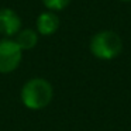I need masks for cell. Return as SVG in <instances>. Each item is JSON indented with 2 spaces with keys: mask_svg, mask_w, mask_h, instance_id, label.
Masks as SVG:
<instances>
[{
  "mask_svg": "<svg viewBox=\"0 0 131 131\" xmlns=\"http://www.w3.org/2000/svg\"><path fill=\"white\" fill-rule=\"evenodd\" d=\"M54 97L52 85L44 78H31L23 85L20 99L23 104L30 110H42Z\"/></svg>",
  "mask_w": 131,
  "mask_h": 131,
  "instance_id": "obj_1",
  "label": "cell"
},
{
  "mask_svg": "<svg viewBox=\"0 0 131 131\" xmlns=\"http://www.w3.org/2000/svg\"><path fill=\"white\" fill-rule=\"evenodd\" d=\"M21 28H23V21L17 12L10 7H2L0 9V35L3 38H14Z\"/></svg>",
  "mask_w": 131,
  "mask_h": 131,
  "instance_id": "obj_4",
  "label": "cell"
},
{
  "mask_svg": "<svg viewBox=\"0 0 131 131\" xmlns=\"http://www.w3.org/2000/svg\"><path fill=\"white\" fill-rule=\"evenodd\" d=\"M118 2H121V3H131V0H118Z\"/></svg>",
  "mask_w": 131,
  "mask_h": 131,
  "instance_id": "obj_8",
  "label": "cell"
},
{
  "mask_svg": "<svg viewBox=\"0 0 131 131\" xmlns=\"http://www.w3.org/2000/svg\"><path fill=\"white\" fill-rule=\"evenodd\" d=\"M61 26V20L58 13L45 12L40 13L37 16V20H35V31L38 32V35H42V37H51L55 32L59 30Z\"/></svg>",
  "mask_w": 131,
  "mask_h": 131,
  "instance_id": "obj_5",
  "label": "cell"
},
{
  "mask_svg": "<svg viewBox=\"0 0 131 131\" xmlns=\"http://www.w3.org/2000/svg\"><path fill=\"white\" fill-rule=\"evenodd\" d=\"M89 51L97 59H116L123 51V40L113 30H100L92 35L89 41Z\"/></svg>",
  "mask_w": 131,
  "mask_h": 131,
  "instance_id": "obj_2",
  "label": "cell"
},
{
  "mask_svg": "<svg viewBox=\"0 0 131 131\" xmlns=\"http://www.w3.org/2000/svg\"><path fill=\"white\" fill-rule=\"evenodd\" d=\"M38 38H40V35L35 31V28H21L13 40L17 42V45L24 52L35 48V45L38 44Z\"/></svg>",
  "mask_w": 131,
  "mask_h": 131,
  "instance_id": "obj_6",
  "label": "cell"
},
{
  "mask_svg": "<svg viewBox=\"0 0 131 131\" xmlns=\"http://www.w3.org/2000/svg\"><path fill=\"white\" fill-rule=\"evenodd\" d=\"M71 2L72 0H41L42 6L45 7L47 10L54 12V13H58V12L65 10L66 7L71 4Z\"/></svg>",
  "mask_w": 131,
  "mask_h": 131,
  "instance_id": "obj_7",
  "label": "cell"
},
{
  "mask_svg": "<svg viewBox=\"0 0 131 131\" xmlns=\"http://www.w3.org/2000/svg\"><path fill=\"white\" fill-rule=\"evenodd\" d=\"M23 51L13 38L0 40V73H12L20 66Z\"/></svg>",
  "mask_w": 131,
  "mask_h": 131,
  "instance_id": "obj_3",
  "label": "cell"
}]
</instances>
